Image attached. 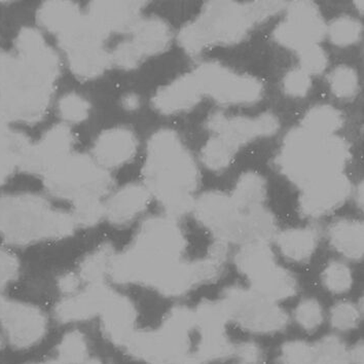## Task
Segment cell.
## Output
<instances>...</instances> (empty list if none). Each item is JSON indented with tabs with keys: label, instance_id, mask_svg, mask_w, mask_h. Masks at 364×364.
Instances as JSON below:
<instances>
[{
	"label": "cell",
	"instance_id": "b9f144b4",
	"mask_svg": "<svg viewBox=\"0 0 364 364\" xmlns=\"http://www.w3.org/2000/svg\"><path fill=\"white\" fill-rule=\"evenodd\" d=\"M327 32H328L329 38L335 45L347 47L358 41L363 28L356 20L343 17L333 21Z\"/></svg>",
	"mask_w": 364,
	"mask_h": 364
},
{
	"label": "cell",
	"instance_id": "603a6c76",
	"mask_svg": "<svg viewBox=\"0 0 364 364\" xmlns=\"http://www.w3.org/2000/svg\"><path fill=\"white\" fill-rule=\"evenodd\" d=\"M103 331L108 340L126 346L135 333L136 309L128 297L112 292L101 311Z\"/></svg>",
	"mask_w": 364,
	"mask_h": 364
},
{
	"label": "cell",
	"instance_id": "ee69618b",
	"mask_svg": "<svg viewBox=\"0 0 364 364\" xmlns=\"http://www.w3.org/2000/svg\"><path fill=\"white\" fill-rule=\"evenodd\" d=\"M329 85L333 93L338 98H351L358 87V77L354 69L341 66L331 73Z\"/></svg>",
	"mask_w": 364,
	"mask_h": 364
},
{
	"label": "cell",
	"instance_id": "91938a15",
	"mask_svg": "<svg viewBox=\"0 0 364 364\" xmlns=\"http://www.w3.org/2000/svg\"><path fill=\"white\" fill-rule=\"evenodd\" d=\"M202 361L198 358V356H190V355H186L182 357L181 360L176 364H202Z\"/></svg>",
	"mask_w": 364,
	"mask_h": 364
},
{
	"label": "cell",
	"instance_id": "cb8c5ba5",
	"mask_svg": "<svg viewBox=\"0 0 364 364\" xmlns=\"http://www.w3.org/2000/svg\"><path fill=\"white\" fill-rule=\"evenodd\" d=\"M15 45L18 56L45 71L50 77H59V58L38 30L25 27L18 33Z\"/></svg>",
	"mask_w": 364,
	"mask_h": 364
},
{
	"label": "cell",
	"instance_id": "83f0119b",
	"mask_svg": "<svg viewBox=\"0 0 364 364\" xmlns=\"http://www.w3.org/2000/svg\"><path fill=\"white\" fill-rule=\"evenodd\" d=\"M329 241L336 251L350 259L363 255V225L359 221L338 220L328 230Z\"/></svg>",
	"mask_w": 364,
	"mask_h": 364
},
{
	"label": "cell",
	"instance_id": "e575fe53",
	"mask_svg": "<svg viewBox=\"0 0 364 364\" xmlns=\"http://www.w3.org/2000/svg\"><path fill=\"white\" fill-rule=\"evenodd\" d=\"M195 324L200 331H225V324L229 321L227 313L220 301H205L193 311Z\"/></svg>",
	"mask_w": 364,
	"mask_h": 364
},
{
	"label": "cell",
	"instance_id": "8fae6325",
	"mask_svg": "<svg viewBox=\"0 0 364 364\" xmlns=\"http://www.w3.org/2000/svg\"><path fill=\"white\" fill-rule=\"evenodd\" d=\"M193 209L198 220L220 241H250L247 213L238 208L232 197L218 192L206 193L193 203Z\"/></svg>",
	"mask_w": 364,
	"mask_h": 364
},
{
	"label": "cell",
	"instance_id": "f907efd6",
	"mask_svg": "<svg viewBox=\"0 0 364 364\" xmlns=\"http://www.w3.org/2000/svg\"><path fill=\"white\" fill-rule=\"evenodd\" d=\"M310 75L303 69H294L287 73L283 82L285 92L288 95L294 97H303L308 93L311 87Z\"/></svg>",
	"mask_w": 364,
	"mask_h": 364
},
{
	"label": "cell",
	"instance_id": "ffe728a7",
	"mask_svg": "<svg viewBox=\"0 0 364 364\" xmlns=\"http://www.w3.org/2000/svg\"><path fill=\"white\" fill-rule=\"evenodd\" d=\"M112 294L103 283L90 284L82 292L62 299L55 308V315L63 323L84 321L100 314Z\"/></svg>",
	"mask_w": 364,
	"mask_h": 364
},
{
	"label": "cell",
	"instance_id": "7bdbcfd3",
	"mask_svg": "<svg viewBox=\"0 0 364 364\" xmlns=\"http://www.w3.org/2000/svg\"><path fill=\"white\" fill-rule=\"evenodd\" d=\"M322 280L327 289L335 294L347 292L353 283L351 269L341 262H331L324 269Z\"/></svg>",
	"mask_w": 364,
	"mask_h": 364
},
{
	"label": "cell",
	"instance_id": "f6af8a7d",
	"mask_svg": "<svg viewBox=\"0 0 364 364\" xmlns=\"http://www.w3.org/2000/svg\"><path fill=\"white\" fill-rule=\"evenodd\" d=\"M294 316L297 323L305 331H313L321 326L323 321V310L316 299H304L297 306Z\"/></svg>",
	"mask_w": 364,
	"mask_h": 364
},
{
	"label": "cell",
	"instance_id": "836d02e7",
	"mask_svg": "<svg viewBox=\"0 0 364 364\" xmlns=\"http://www.w3.org/2000/svg\"><path fill=\"white\" fill-rule=\"evenodd\" d=\"M235 349L225 331H204L201 333L197 356L202 363L223 360L234 353Z\"/></svg>",
	"mask_w": 364,
	"mask_h": 364
},
{
	"label": "cell",
	"instance_id": "db71d44e",
	"mask_svg": "<svg viewBox=\"0 0 364 364\" xmlns=\"http://www.w3.org/2000/svg\"><path fill=\"white\" fill-rule=\"evenodd\" d=\"M237 353L244 364H257L262 359V351L259 348L251 343L240 346L237 349Z\"/></svg>",
	"mask_w": 364,
	"mask_h": 364
},
{
	"label": "cell",
	"instance_id": "6125c7cd",
	"mask_svg": "<svg viewBox=\"0 0 364 364\" xmlns=\"http://www.w3.org/2000/svg\"><path fill=\"white\" fill-rule=\"evenodd\" d=\"M36 364H62L61 363H56V361H48V363H41Z\"/></svg>",
	"mask_w": 364,
	"mask_h": 364
},
{
	"label": "cell",
	"instance_id": "681fc988",
	"mask_svg": "<svg viewBox=\"0 0 364 364\" xmlns=\"http://www.w3.org/2000/svg\"><path fill=\"white\" fill-rule=\"evenodd\" d=\"M312 357L313 346L294 341L283 346L280 361L282 364H311Z\"/></svg>",
	"mask_w": 364,
	"mask_h": 364
},
{
	"label": "cell",
	"instance_id": "30bf717a",
	"mask_svg": "<svg viewBox=\"0 0 364 364\" xmlns=\"http://www.w3.org/2000/svg\"><path fill=\"white\" fill-rule=\"evenodd\" d=\"M228 318L246 331L257 333H277L287 326L288 317L275 301L253 290L230 288L220 301Z\"/></svg>",
	"mask_w": 364,
	"mask_h": 364
},
{
	"label": "cell",
	"instance_id": "9c48e42d",
	"mask_svg": "<svg viewBox=\"0 0 364 364\" xmlns=\"http://www.w3.org/2000/svg\"><path fill=\"white\" fill-rule=\"evenodd\" d=\"M106 38L85 14L73 29L57 38L75 77L82 80H94L112 65L110 53L105 48Z\"/></svg>",
	"mask_w": 364,
	"mask_h": 364
},
{
	"label": "cell",
	"instance_id": "44dd1931",
	"mask_svg": "<svg viewBox=\"0 0 364 364\" xmlns=\"http://www.w3.org/2000/svg\"><path fill=\"white\" fill-rule=\"evenodd\" d=\"M204 95L195 73L182 75L161 87L153 99L154 107L163 114H175L190 109Z\"/></svg>",
	"mask_w": 364,
	"mask_h": 364
},
{
	"label": "cell",
	"instance_id": "6f0895ef",
	"mask_svg": "<svg viewBox=\"0 0 364 364\" xmlns=\"http://www.w3.org/2000/svg\"><path fill=\"white\" fill-rule=\"evenodd\" d=\"M123 105L126 109L135 110L139 107L140 100L138 96L134 95V94H129L124 98Z\"/></svg>",
	"mask_w": 364,
	"mask_h": 364
},
{
	"label": "cell",
	"instance_id": "5b68a950",
	"mask_svg": "<svg viewBox=\"0 0 364 364\" xmlns=\"http://www.w3.org/2000/svg\"><path fill=\"white\" fill-rule=\"evenodd\" d=\"M56 78L16 55L0 65V112L9 122H38L47 112Z\"/></svg>",
	"mask_w": 364,
	"mask_h": 364
},
{
	"label": "cell",
	"instance_id": "d4e9b609",
	"mask_svg": "<svg viewBox=\"0 0 364 364\" xmlns=\"http://www.w3.org/2000/svg\"><path fill=\"white\" fill-rule=\"evenodd\" d=\"M133 45L142 56H153L162 53L171 41V29L165 21L158 18L140 19L131 31Z\"/></svg>",
	"mask_w": 364,
	"mask_h": 364
},
{
	"label": "cell",
	"instance_id": "f546056e",
	"mask_svg": "<svg viewBox=\"0 0 364 364\" xmlns=\"http://www.w3.org/2000/svg\"><path fill=\"white\" fill-rule=\"evenodd\" d=\"M278 246L287 259L301 262L310 259L316 250L318 234L314 229H291L278 236Z\"/></svg>",
	"mask_w": 364,
	"mask_h": 364
},
{
	"label": "cell",
	"instance_id": "74e56055",
	"mask_svg": "<svg viewBox=\"0 0 364 364\" xmlns=\"http://www.w3.org/2000/svg\"><path fill=\"white\" fill-rule=\"evenodd\" d=\"M59 363L62 364H82L87 356V344L80 331H71L65 335L58 346Z\"/></svg>",
	"mask_w": 364,
	"mask_h": 364
},
{
	"label": "cell",
	"instance_id": "d6986e66",
	"mask_svg": "<svg viewBox=\"0 0 364 364\" xmlns=\"http://www.w3.org/2000/svg\"><path fill=\"white\" fill-rule=\"evenodd\" d=\"M210 127L218 136L238 149L259 136L271 135L277 131V119L272 114H262L257 119L228 117L218 115L211 119Z\"/></svg>",
	"mask_w": 364,
	"mask_h": 364
},
{
	"label": "cell",
	"instance_id": "6da1fadb",
	"mask_svg": "<svg viewBox=\"0 0 364 364\" xmlns=\"http://www.w3.org/2000/svg\"><path fill=\"white\" fill-rule=\"evenodd\" d=\"M145 186L156 196L169 218L184 215L193 207L199 171L181 137L172 130L158 131L147 144Z\"/></svg>",
	"mask_w": 364,
	"mask_h": 364
},
{
	"label": "cell",
	"instance_id": "11a10c76",
	"mask_svg": "<svg viewBox=\"0 0 364 364\" xmlns=\"http://www.w3.org/2000/svg\"><path fill=\"white\" fill-rule=\"evenodd\" d=\"M80 277L75 275V274H64L58 281V287H59L62 292L70 296V294H75L77 291L78 285H80Z\"/></svg>",
	"mask_w": 364,
	"mask_h": 364
},
{
	"label": "cell",
	"instance_id": "9a60e30c",
	"mask_svg": "<svg viewBox=\"0 0 364 364\" xmlns=\"http://www.w3.org/2000/svg\"><path fill=\"white\" fill-rule=\"evenodd\" d=\"M326 29L315 4L297 1L290 4L287 17L277 27L275 38L285 47L301 50L317 45Z\"/></svg>",
	"mask_w": 364,
	"mask_h": 364
},
{
	"label": "cell",
	"instance_id": "e0dca14e",
	"mask_svg": "<svg viewBox=\"0 0 364 364\" xmlns=\"http://www.w3.org/2000/svg\"><path fill=\"white\" fill-rule=\"evenodd\" d=\"M142 6L139 1H92L85 15L108 38L112 33L132 31L140 21Z\"/></svg>",
	"mask_w": 364,
	"mask_h": 364
},
{
	"label": "cell",
	"instance_id": "ab89813d",
	"mask_svg": "<svg viewBox=\"0 0 364 364\" xmlns=\"http://www.w3.org/2000/svg\"><path fill=\"white\" fill-rule=\"evenodd\" d=\"M250 241H264L273 238L276 234L275 220L262 207L246 212Z\"/></svg>",
	"mask_w": 364,
	"mask_h": 364
},
{
	"label": "cell",
	"instance_id": "484cf974",
	"mask_svg": "<svg viewBox=\"0 0 364 364\" xmlns=\"http://www.w3.org/2000/svg\"><path fill=\"white\" fill-rule=\"evenodd\" d=\"M84 14L71 1H47L38 11L39 25L50 33L63 36L82 20Z\"/></svg>",
	"mask_w": 364,
	"mask_h": 364
},
{
	"label": "cell",
	"instance_id": "94428289",
	"mask_svg": "<svg viewBox=\"0 0 364 364\" xmlns=\"http://www.w3.org/2000/svg\"><path fill=\"white\" fill-rule=\"evenodd\" d=\"M82 364H103V363H101L100 361H99V360H96V359H93V360L85 361V363Z\"/></svg>",
	"mask_w": 364,
	"mask_h": 364
},
{
	"label": "cell",
	"instance_id": "4fadbf2b",
	"mask_svg": "<svg viewBox=\"0 0 364 364\" xmlns=\"http://www.w3.org/2000/svg\"><path fill=\"white\" fill-rule=\"evenodd\" d=\"M0 324L13 347L27 349L47 333V317L41 309L0 296Z\"/></svg>",
	"mask_w": 364,
	"mask_h": 364
},
{
	"label": "cell",
	"instance_id": "c3c4849f",
	"mask_svg": "<svg viewBox=\"0 0 364 364\" xmlns=\"http://www.w3.org/2000/svg\"><path fill=\"white\" fill-rule=\"evenodd\" d=\"M299 55L301 69L309 75L322 73L328 63L326 53L318 45L309 46L299 50Z\"/></svg>",
	"mask_w": 364,
	"mask_h": 364
},
{
	"label": "cell",
	"instance_id": "d590c367",
	"mask_svg": "<svg viewBox=\"0 0 364 364\" xmlns=\"http://www.w3.org/2000/svg\"><path fill=\"white\" fill-rule=\"evenodd\" d=\"M236 149L237 147L227 140L220 136H215L211 138L203 149V162L214 171L223 170L232 162Z\"/></svg>",
	"mask_w": 364,
	"mask_h": 364
},
{
	"label": "cell",
	"instance_id": "816d5d0a",
	"mask_svg": "<svg viewBox=\"0 0 364 364\" xmlns=\"http://www.w3.org/2000/svg\"><path fill=\"white\" fill-rule=\"evenodd\" d=\"M19 269L17 257L10 251L0 248V290L17 279Z\"/></svg>",
	"mask_w": 364,
	"mask_h": 364
},
{
	"label": "cell",
	"instance_id": "7a4b0ae2",
	"mask_svg": "<svg viewBox=\"0 0 364 364\" xmlns=\"http://www.w3.org/2000/svg\"><path fill=\"white\" fill-rule=\"evenodd\" d=\"M186 247L184 235L173 218H149L142 223L131 247L114 255L109 275L122 284L153 287L166 269L181 262Z\"/></svg>",
	"mask_w": 364,
	"mask_h": 364
},
{
	"label": "cell",
	"instance_id": "ac0fdd59",
	"mask_svg": "<svg viewBox=\"0 0 364 364\" xmlns=\"http://www.w3.org/2000/svg\"><path fill=\"white\" fill-rule=\"evenodd\" d=\"M137 151V138L124 127L108 129L97 137L92 158L105 169L119 168L128 163Z\"/></svg>",
	"mask_w": 364,
	"mask_h": 364
},
{
	"label": "cell",
	"instance_id": "2e32d148",
	"mask_svg": "<svg viewBox=\"0 0 364 364\" xmlns=\"http://www.w3.org/2000/svg\"><path fill=\"white\" fill-rule=\"evenodd\" d=\"M351 192V186L343 173L326 177L304 188L299 208L304 215L320 218L344 204Z\"/></svg>",
	"mask_w": 364,
	"mask_h": 364
},
{
	"label": "cell",
	"instance_id": "7402d4cb",
	"mask_svg": "<svg viewBox=\"0 0 364 364\" xmlns=\"http://www.w3.org/2000/svg\"><path fill=\"white\" fill-rule=\"evenodd\" d=\"M151 193L144 184L129 183L114 193L105 205V216L114 225H126L144 213Z\"/></svg>",
	"mask_w": 364,
	"mask_h": 364
},
{
	"label": "cell",
	"instance_id": "5bb4252c",
	"mask_svg": "<svg viewBox=\"0 0 364 364\" xmlns=\"http://www.w3.org/2000/svg\"><path fill=\"white\" fill-rule=\"evenodd\" d=\"M75 135L66 125L53 126L38 142H30L18 160V168L31 174H47L60 161L73 153Z\"/></svg>",
	"mask_w": 364,
	"mask_h": 364
},
{
	"label": "cell",
	"instance_id": "52a82bcc",
	"mask_svg": "<svg viewBox=\"0 0 364 364\" xmlns=\"http://www.w3.org/2000/svg\"><path fill=\"white\" fill-rule=\"evenodd\" d=\"M195 326L193 312L186 307L172 309L158 331L133 333L126 347L132 356L149 364H176L188 355L190 331Z\"/></svg>",
	"mask_w": 364,
	"mask_h": 364
},
{
	"label": "cell",
	"instance_id": "60d3db41",
	"mask_svg": "<svg viewBox=\"0 0 364 364\" xmlns=\"http://www.w3.org/2000/svg\"><path fill=\"white\" fill-rule=\"evenodd\" d=\"M75 225L93 227L105 216V204L98 198H87L73 203L71 213Z\"/></svg>",
	"mask_w": 364,
	"mask_h": 364
},
{
	"label": "cell",
	"instance_id": "680465c9",
	"mask_svg": "<svg viewBox=\"0 0 364 364\" xmlns=\"http://www.w3.org/2000/svg\"><path fill=\"white\" fill-rule=\"evenodd\" d=\"M350 355V361H353L355 364H363V345L358 344L352 350Z\"/></svg>",
	"mask_w": 364,
	"mask_h": 364
},
{
	"label": "cell",
	"instance_id": "7c38bea8",
	"mask_svg": "<svg viewBox=\"0 0 364 364\" xmlns=\"http://www.w3.org/2000/svg\"><path fill=\"white\" fill-rule=\"evenodd\" d=\"M204 95L223 105H248L259 100L264 87L257 78L232 73L215 63H205L195 71Z\"/></svg>",
	"mask_w": 364,
	"mask_h": 364
},
{
	"label": "cell",
	"instance_id": "be15d7a7",
	"mask_svg": "<svg viewBox=\"0 0 364 364\" xmlns=\"http://www.w3.org/2000/svg\"><path fill=\"white\" fill-rule=\"evenodd\" d=\"M1 346H2V340H1V338H0V348H1Z\"/></svg>",
	"mask_w": 364,
	"mask_h": 364
},
{
	"label": "cell",
	"instance_id": "277c9868",
	"mask_svg": "<svg viewBox=\"0 0 364 364\" xmlns=\"http://www.w3.org/2000/svg\"><path fill=\"white\" fill-rule=\"evenodd\" d=\"M75 228L71 214L53 208L38 196L16 193L0 197V236L13 245L66 238Z\"/></svg>",
	"mask_w": 364,
	"mask_h": 364
},
{
	"label": "cell",
	"instance_id": "bcb514c9",
	"mask_svg": "<svg viewBox=\"0 0 364 364\" xmlns=\"http://www.w3.org/2000/svg\"><path fill=\"white\" fill-rule=\"evenodd\" d=\"M144 58L141 53L137 50L131 41L119 43L110 53L112 65L117 66V68L125 69V70L137 68Z\"/></svg>",
	"mask_w": 364,
	"mask_h": 364
},
{
	"label": "cell",
	"instance_id": "3957f363",
	"mask_svg": "<svg viewBox=\"0 0 364 364\" xmlns=\"http://www.w3.org/2000/svg\"><path fill=\"white\" fill-rule=\"evenodd\" d=\"M349 156L348 145L341 138L299 128L287 136L279 166L290 181L304 190L342 173Z\"/></svg>",
	"mask_w": 364,
	"mask_h": 364
},
{
	"label": "cell",
	"instance_id": "4316f807",
	"mask_svg": "<svg viewBox=\"0 0 364 364\" xmlns=\"http://www.w3.org/2000/svg\"><path fill=\"white\" fill-rule=\"evenodd\" d=\"M236 266L251 282L275 267L276 262L267 242L250 241L236 255Z\"/></svg>",
	"mask_w": 364,
	"mask_h": 364
},
{
	"label": "cell",
	"instance_id": "4dcf8cb0",
	"mask_svg": "<svg viewBox=\"0 0 364 364\" xmlns=\"http://www.w3.org/2000/svg\"><path fill=\"white\" fill-rule=\"evenodd\" d=\"M266 182L255 173H247L239 179L232 199L242 211H250L262 207L266 197Z\"/></svg>",
	"mask_w": 364,
	"mask_h": 364
},
{
	"label": "cell",
	"instance_id": "d6a6232c",
	"mask_svg": "<svg viewBox=\"0 0 364 364\" xmlns=\"http://www.w3.org/2000/svg\"><path fill=\"white\" fill-rule=\"evenodd\" d=\"M343 115L328 105L315 106L304 119L303 128L320 135H333L343 125Z\"/></svg>",
	"mask_w": 364,
	"mask_h": 364
},
{
	"label": "cell",
	"instance_id": "9f6ffc18",
	"mask_svg": "<svg viewBox=\"0 0 364 364\" xmlns=\"http://www.w3.org/2000/svg\"><path fill=\"white\" fill-rule=\"evenodd\" d=\"M209 252H210L209 253V259L223 264V260L227 259L228 243L218 240V241L211 246Z\"/></svg>",
	"mask_w": 364,
	"mask_h": 364
},
{
	"label": "cell",
	"instance_id": "ba28073f",
	"mask_svg": "<svg viewBox=\"0 0 364 364\" xmlns=\"http://www.w3.org/2000/svg\"><path fill=\"white\" fill-rule=\"evenodd\" d=\"M43 181L50 195L73 203L101 199L112 186V176L92 156L73 153L43 175Z\"/></svg>",
	"mask_w": 364,
	"mask_h": 364
},
{
	"label": "cell",
	"instance_id": "f5cc1de1",
	"mask_svg": "<svg viewBox=\"0 0 364 364\" xmlns=\"http://www.w3.org/2000/svg\"><path fill=\"white\" fill-rule=\"evenodd\" d=\"M17 168V161L6 151H0V186H4Z\"/></svg>",
	"mask_w": 364,
	"mask_h": 364
},
{
	"label": "cell",
	"instance_id": "7dc6e473",
	"mask_svg": "<svg viewBox=\"0 0 364 364\" xmlns=\"http://www.w3.org/2000/svg\"><path fill=\"white\" fill-rule=\"evenodd\" d=\"M360 312L353 304L348 301L336 304L331 309V321L338 331H350L358 324Z\"/></svg>",
	"mask_w": 364,
	"mask_h": 364
},
{
	"label": "cell",
	"instance_id": "8d00e7d4",
	"mask_svg": "<svg viewBox=\"0 0 364 364\" xmlns=\"http://www.w3.org/2000/svg\"><path fill=\"white\" fill-rule=\"evenodd\" d=\"M350 355L345 345L335 336H328L313 346L311 364H349Z\"/></svg>",
	"mask_w": 364,
	"mask_h": 364
},
{
	"label": "cell",
	"instance_id": "f1b7e54d",
	"mask_svg": "<svg viewBox=\"0 0 364 364\" xmlns=\"http://www.w3.org/2000/svg\"><path fill=\"white\" fill-rule=\"evenodd\" d=\"M250 283L253 291L275 303L294 296L297 289L296 279L277 264Z\"/></svg>",
	"mask_w": 364,
	"mask_h": 364
},
{
	"label": "cell",
	"instance_id": "f35d334b",
	"mask_svg": "<svg viewBox=\"0 0 364 364\" xmlns=\"http://www.w3.org/2000/svg\"><path fill=\"white\" fill-rule=\"evenodd\" d=\"M58 112L66 123H82L91 114V105L84 97L77 93H68L60 99Z\"/></svg>",
	"mask_w": 364,
	"mask_h": 364
},
{
	"label": "cell",
	"instance_id": "1f68e13d",
	"mask_svg": "<svg viewBox=\"0 0 364 364\" xmlns=\"http://www.w3.org/2000/svg\"><path fill=\"white\" fill-rule=\"evenodd\" d=\"M114 251L108 245L101 246L87 255L80 267V279L89 284L103 283L105 276L109 275L110 266L114 259Z\"/></svg>",
	"mask_w": 364,
	"mask_h": 364
},
{
	"label": "cell",
	"instance_id": "8992f818",
	"mask_svg": "<svg viewBox=\"0 0 364 364\" xmlns=\"http://www.w3.org/2000/svg\"><path fill=\"white\" fill-rule=\"evenodd\" d=\"M259 18V8H246L236 2H210L197 20L181 29L179 43L186 52L197 54L211 46L237 43Z\"/></svg>",
	"mask_w": 364,
	"mask_h": 364
}]
</instances>
